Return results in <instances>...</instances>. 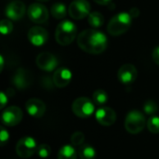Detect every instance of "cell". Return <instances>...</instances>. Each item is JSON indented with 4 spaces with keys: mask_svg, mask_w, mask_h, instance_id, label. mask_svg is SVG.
<instances>
[{
    "mask_svg": "<svg viewBox=\"0 0 159 159\" xmlns=\"http://www.w3.org/2000/svg\"><path fill=\"white\" fill-rule=\"evenodd\" d=\"M58 159H76V151L73 145H63L58 152Z\"/></svg>",
    "mask_w": 159,
    "mask_h": 159,
    "instance_id": "d6986e66",
    "label": "cell"
},
{
    "mask_svg": "<svg viewBox=\"0 0 159 159\" xmlns=\"http://www.w3.org/2000/svg\"><path fill=\"white\" fill-rule=\"evenodd\" d=\"M78 157L80 159H95L97 153L93 146L84 143L78 148Z\"/></svg>",
    "mask_w": 159,
    "mask_h": 159,
    "instance_id": "ac0fdd59",
    "label": "cell"
},
{
    "mask_svg": "<svg viewBox=\"0 0 159 159\" xmlns=\"http://www.w3.org/2000/svg\"><path fill=\"white\" fill-rule=\"evenodd\" d=\"M146 124L144 115L138 110L130 111L125 118V129L130 134L140 133Z\"/></svg>",
    "mask_w": 159,
    "mask_h": 159,
    "instance_id": "277c9868",
    "label": "cell"
},
{
    "mask_svg": "<svg viewBox=\"0 0 159 159\" xmlns=\"http://www.w3.org/2000/svg\"><path fill=\"white\" fill-rule=\"evenodd\" d=\"M25 108L27 110V113L35 118L42 117L46 113V104L44 102H42L40 99L32 98L29 99L25 103Z\"/></svg>",
    "mask_w": 159,
    "mask_h": 159,
    "instance_id": "9a60e30c",
    "label": "cell"
},
{
    "mask_svg": "<svg viewBox=\"0 0 159 159\" xmlns=\"http://www.w3.org/2000/svg\"><path fill=\"white\" fill-rule=\"evenodd\" d=\"M131 16L127 12H120L114 16L107 25V31L111 35L118 36L126 33L131 25Z\"/></svg>",
    "mask_w": 159,
    "mask_h": 159,
    "instance_id": "3957f363",
    "label": "cell"
},
{
    "mask_svg": "<svg viewBox=\"0 0 159 159\" xmlns=\"http://www.w3.org/2000/svg\"><path fill=\"white\" fill-rule=\"evenodd\" d=\"M147 129L154 134L159 133V116H152L147 121Z\"/></svg>",
    "mask_w": 159,
    "mask_h": 159,
    "instance_id": "cb8c5ba5",
    "label": "cell"
},
{
    "mask_svg": "<svg viewBox=\"0 0 159 159\" xmlns=\"http://www.w3.org/2000/svg\"><path fill=\"white\" fill-rule=\"evenodd\" d=\"M106 35L95 29H87L77 36V45L85 52L97 55L102 53L107 48Z\"/></svg>",
    "mask_w": 159,
    "mask_h": 159,
    "instance_id": "6da1fadb",
    "label": "cell"
},
{
    "mask_svg": "<svg viewBox=\"0 0 159 159\" xmlns=\"http://www.w3.org/2000/svg\"><path fill=\"white\" fill-rule=\"evenodd\" d=\"M137 75L138 72L136 67L130 63H126L122 65L117 72V78L124 85L132 84L136 80Z\"/></svg>",
    "mask_w": 159,
    "mask_h": 159,
    "instance_id": "8fae6325",
    "label": "cell"
},
{
    "mask_svg": "<svg viewBox=\"0 0 159 159\" xmlns=\"http://www.w3.org/2000/svg\"><path fill=\"white\" fill-rule=\"evenodd\" d=\"M14 90L12 89H7V96L8 95H10V96H13L14 95Z\"/></svg>",
    "mask_w": 159,
    "mask_h": 159,
    "instance_id": "d6a6232c",
    "label": "cell"
},
{
    "mask_svg": "<svg viewBox=\"0 0 159 159\" xmlns=\"http://www.w3.org/2000/svg\"><path fill=\"white\" fill-rule=\"evenodd\" d=\"M50 13L52 14V16L57 19V20H61L63 19L66 16L67 13V9L64 4L62 3H55L52 5L51 8H50Z\"/></svg>",
    "mask_w": 159,
    "mask_h": 159,
    "instance_id": "44dd1931",
    "label": "cell"
},
{
    "mask_svg": "<svg viewBox=\"0 0 159 159\" xmlns=\"http://www.w3.org/2000/svg\"><path fill=\"white\" fill-rule=\"evenodd\" d=\"M152 58H153V61L157 65H159V46L154 48L153 53H152Z\"/></svg>",
    "mask_w": 159,
    "mask_h": 159,
    "instance_id": "f1b7e54d",
    "label": "cell"
},
{
    "mask_svg": "<svg viewBox=\"0 0 159 159\" xmlns=\"http://www.w3.org/2000/svg\"><path fill=\"white\" fill-rule=\"evenodd\" d=\"M37 143L36 141L30 137H22L16 145V153L21 158H29L36 153Z\"/></svg>",
    "mask_w": 159,
    "mask_h": 159,
    "instance_id": "8992f818",
    "label": "cell"
},
{
    "mask_svg": "<svg viewBox=\"0 0 159 159\" xmlns=\"http://www.w3.org/2000/svg\"><path fill=\"white\" fill-rule=\"evenodd\" d=\"M88 21L92 28H100L104 23V17L101 12H92L88 16Z\"/></svg>",
    "mask_w": 159,
    "mask_h": 159,
    "instance_id": "ffe728a7",
    "label": "cell"
},
{
    "mask_svg": "<svg viewBox=\"0 0 159 159\" xmlns=\"http://www.w3.org/2000/svg\"><path fill=\"white\" fill-rule=\"evenodd\" d=\"M129 15L131 16V18H137L138 16H139V14H140V10H139V8H137V7H132L130 10H129Z\"/></svg>",
    "mask_w": 159,
    "mask_h": 159,
    "instance_id": "4dcf8cb0",
    "label": "cell"
},
{
    "mask_svg": "<svg viewBox=\"0 0 159 159\" xmlns=\"http://www.w3.org/2000/svg\"><path fill=\"white\" fill-rule=\"evenodd\" d=\"M95 117L99 124L105 126V127L112 126L116 121V112L112 108L106 107V106L100 107L95 112Z\"/></svg>",
    "mask_w": 159,
    "mask_h": 159,
    "instance_id": "7c38bea8",
    "label": "cell"
},
{
    "mask_svg": "<svg viewBox=\"0 0 159 159\" xmlns=\"http://www.w3.org/2000/svg\"><path fill=\"white\" fill-rule=\"evenodd\" d=\"M0 101H1V107L0 108L3 109L6 106L7 102V96L5 94L4 91H2L1 94H0Z\"/></svg>",
    "mask_w": 159,
    "mask_h": 159,
    "instance_id": "f546056e",
    "label": "cell"
},
{
    "mask_svg": "<svg viewBox=\"0 0 159 159\" xmlns=\"http://www.w3.org/2000/svg\"><path fill=\"white\" fill-rule=\"evenodd\" d=\"M143 111L148 116H154L158 111V107L156 102L153 100H147L143 104Z\"/></svg>",
    "mask_w": 159,
    "mask_h": 159,
    "instance_id": "603a6c76",
    "label": "cell"
},
{
    "mask_svg": "<svg viewBox=\"0 0 159 159\" xmlns=\"http://www.w3.org/2000/svg\"><path fill=\"white\" fill-rule=\"evenodd\" d=\"M22 119V111L18 106L7 107L2 114L1 121L7 127H14L20 123Z\"/></svg>",
    "mask_w": 159,
    "mask_h": 159,
    "instance_id": "ba28073f",
    "label": "cell"
},
{
    "mask_svg": "<svg viewBox=\"0 0 159 159\" xmlns=\"http://www.w3.org/2000/svg\"><path fill=\"white\" fill-rule=\"evenodd\" d=\"M76 25L71 20L61 21L55 31V39L61 46L70 45L76 37Z\"/></svg>",
    "mask_w": 159,
    "mask_h": 159,
    "instance_id": "7a4b0ae2",
    "label": "cell"
},
{
    "mask_svg": "<svg viewBox=\"0 0 159 159\" xmlns=\"http://www.w3.org/2000/svg\"><path fill=\"white\" fill-rule=\"evenodd\" d=\"M93 1L99 5H109L112 2V0H93Z\"/></svg>",
    "mask_w": 159,
    "mask_h": 159,
    "instance_id": "1f68e13d",
    "label": "cell"
},
{
    "mask_svg": "<svg viewBox=\"0 0 159 159\" xmlns=\"http://www.w3.org/2000/svg\"><path fill=\"white\" fill-rule=\"evenodd\" d=\"M85 142V135L81 131H76L72 134L71 136V143L73 146H81L84 144Z\"/></svg>",
    "mask_w": 159,
    "mask_h": 159,
    "instance_id": "d4e9b609",
    "label": "cell"
},
{
    "mask_svg": "<svg viewBox=\"0 0 159 159\" xmlns=\"http://www.w3.org/2000/svg\"><path fill=\"white\" fill-rule=\"evenodd\" d=\"M36 1H39V2H47L48 0H36Z\"/></svg>",
    "mask_w": 159,
    "mask_h": 159,
    "instance_id": "e575fe53",
    "label": "cell"
},
{
    "mask_svg": "<svg viewBox=\"0 0 159 159\" xmlns=\"http://www.w3.org/2000/svg\"><path fill=\"white\" fill-rule=\"evenodd\" d=\"M36 153H37V155H38L39 157H41V158H47V157H48L50 156L51 149H50V147L48 144L43 143V144H39L37 146Z\"/></svg>",
    "mask_w": 159,
    "mask_h": 159,
    "instance_id": "484cf974",
    "label": "cell"
},
{
    "mask_svg": "<svg viewBox=\"0 0 159 159\" xmlns=\"http://www.w3.org/2000/svg\"><path fill=\"white\" fill-rule=\"evenodd\" d=\"M31 75L23 68H20L16 71L12 77V83L18 89H25L31 84Z\"/></svg>",
    "mask_w": 159,
    "mask_h": 159,
    "instance_id": "e0dca14e",
    "label": "cell"
},
{
    "mask_svg": "<svg viewBox=\"0 0 159 159\" xmlns=\"http://www.w3.org/2000/svg\"><path fill=\"white\" fill-rule=\"evenodd\" d=\"M27 14L29 19L34 23H44L48 19V8L39 3L32 4L28 9Z\"/></svg>",
    "mask_w": 159,
    "mask_h": 159,
    "instance_id": "9c48e42d",
    "label": "cell"
},
{
    "mask_svg": "<svg viewBox=\"0 0 159 159\" xmlns=\"http://www.w3.org/2000/svg\"><path fill=\"white\" fill-rule=\"evenodd\" d=\"M90 4L87 0H74L69 7L68 14L74 20H81L90 13Z\"/></svg>",
    "mask_w": 159,
    "mask_h": 159,
    "instance_id": "52a82bcc",
    "label": "cell"
},
{
    "mask_svg": "<svg viewBox=\"0 0 159 159\" xmlns=\"http://www.w3.org/2000/svg\"><path fill=\"white\" fill-rule=\"evenodd\" d=\"M35 62L39 69L46 72H51L58 66L57 58L50 52H41L38 54L35 59Z\"/></svg>",
    "mask_w": 159,
    "mask_h": 159,
    "instance_id": "30bf717a",
    "label": "cell"
},
{
    "mask_svg": "<svg viewBox=\"0 0 159 159\" xmlns=\"http://www.w3.org/2000/svg\"><path fill=\"white\" fill-rule=\"evenodd\" d=\"M52 80L57 88H65L72 80V73L69 69L61 67L54 72Z\"/></svg>",
    "mask_w": 159,
    "mask_h": 159,
    "instance_id": "2e32d148",
    "label": "cell"
},
{
    "mask_svg": "<svg viewBox=\"0 0 159 159\" xmlns=\"http://www.w3.org/2000/svg\"><path fill=\"white\" fill-rule=\"evenodd\" d=\"M27 36H28V40L34 46L40 47V46H43L47 42L48 38V34L47 30L44 29L43 27L34 26V27H32L28 31Z\"/></svg>",
    "mask_w": 159,
    "mask_h": 159,
    "instance_id": "5bb4252c",
    "label": "cell"
},
{
    "mask_svg": "<svg viewBox=\"0 0 159 159\" xmlns=\"http://www.w3.org/2000/svg\"><path fill=\"white\" fill-rule=\"evenodd\" d=\"M92 98H93V102L101 106L106 103L108 101V95L106 91H104L103 89H97L96 91H94Z\"/></svg>",
    "mask_w": 159,
    "mask_h": 159,
    "instance_id": "7402d4cb",
    "label": "cell"
},
{
    "mask_svg": "<svg viewBox=\"0 0 159 159\" xmlns=\"http://www.w3.org/2000/svg\"><path fill=\"white\" fill-rule=\"evenodd\" d=\"M13 30V23L9 20H2L0 22V32L3 34H8Z\"/></svg>",
    "mask_w": 159,
    "mask_h": 159,
    "instance_id": "4316f807",
    "label": "cell"
},
{
    "mask_svg": "<svg viewBox=\"0 0 159 159\" xmlns=\"http://www.w3.org/2000/svg\"><path fill=\"white\" fill-rule=\"evenodd\" d=\"M0 61H1V67H0V71H2V70H3V68H4V59H3V57H2V56L0 57Z\"/></svg>",
    "mask_w": 159,
    "mask_h": 159,
    "instance_id": "836d02e7",
    "label": "cell"
},
{
    "mask_svg": "<svg viewBox=\"0 0 159 159\" xmlns=\"http://www.w3.org/2000/svg\"><path fill=\"white\" fill-rule=\"evenodd\" d=\"M26 8L25 5L20 0H14L11 1L6 7L5 13L6 16L11 20H20L25 14Z\"/></svg>",
    "mask_w": 159,
    "mask_h": 159,
    "instance_id": "4fadbf2b",
    "label": "cell"
},
{
    "mask_svg": "<svg viewBox=\"0 0 159 159\" xmlns=\"http://www.w3.org/2000/svg\"><path fill=\"white\" fill-rule=\"evenodd\" d=\"M8 132L5 129V128L1 127V132H0V140H1V145H5V143L8 141Z\"/></svg>",
    "mask_w": 159,
    "mask_h": 159,
    "instance_id": "83f0119b",
    "label": "cell"
},
{
    "mask_svg": "<svg viewBox=\"0 0 159 159\" xmlns=\"http://www.w3.org/2000/svg\"><path fill=\"white\" fill-rule=\"evenodd\" d=\"M72 111L76 116L80 118H87L95 112V106L89 98L79 97L73 102Z\"/></svg>",
    "mask_w": 159,
    "mask_h": 159,
    "instance_id": "5b68a950",
    "label": "cell"
}]
</instances>
